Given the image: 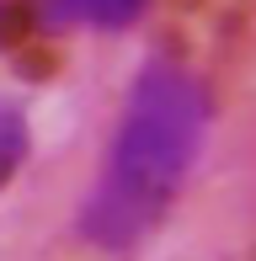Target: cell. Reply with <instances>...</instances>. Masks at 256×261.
Returning a JSON list of instances; mask_svg holds the SVG:
<instances>
[{
    "mask_svg": "<svg viewBox=\"0 0 256 261\" xmlns=\"http://www.w3.org/2000/svg\"><path fill=\"white\" fill-rule=\"evenodd\" d=\"M203 139H208L203 86L182 64H149L123 101L112 155L80 213V234L101 251L139 245L187 187L203 155Z\"/></svg>",
    "mask_w": 256,
    "mask_h": 261,
    "instance_id": "obj_1",
    "label": "cell"
},
{
    "mask_svg": "<svg viewBox=\"0 0 256 261\" xmlns=\"http://www.w3.org/2000/svg\"><path fill=\"white\" fill-rule=\"evenodd\" d=\"M59 21H86V27H128L144 11V0H48Z\"/></svg>",
    "mask_w": 256,
    "mask_h": 261,
    "instance_id": "obj_2",
    "label": "cell"
},
{
    "mask_svg": "<svg viewBox=\"0 0 256 261\" xmlns=\"http://www.w3.org/2000/svg\"><path fill=\"white\" fill-rule=\"evenodd\" d=\"M21 160H27V117L11 101H0V187L21 171Z\"/></svg>",
    "mask_w": 256,
    "mask_h": 261,
    "instance_id": "obj_3",
    "label": "cell"
}]
</instances>
